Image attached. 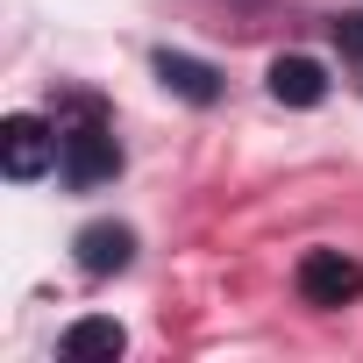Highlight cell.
Instances as JSON below:
<instances>
[{
	"label": "cell",
	"mask_w": 363,
	"mask_h": 363,
	"mask_svg": "<svg viewBox=\"0 0 363 363\" xmlns=\"http://www.w3.org/2000/svg\"><path fill=\"white\" fill-rule=\"evenodd\" d=\"M335 43L349 57H363V15H335Z\"/></svg>",
	"instance_id": "obj_8"
},
{
	"label": "cell",
	"mask_w": 363,
	"mask_h": 363,
	"mask_svg": "<svg viewBox=\"0 0 363 363\" xmlns=\"http://www.w3.org/2000/svg\"><path fill=\"white\" fill-rule=\"evenodd\" d=\"M299 299L306 306H349L363 299V264L342 250H306L299 257Z\"/></svg>",
	"instance_id": "obj_2"
},
{
	"label": "cell",
	"mask_w": 363,
	"mask_h": 363,
	"mask_svg": "<svg viewBox=\"0 0 363 363\" xmlns=\"http://www.w3.org/2000/svg\"><path fill=\"white\" fill-rule=\"evenodd\" d=\"M57 349H65V363H93V356H107V363H114V356L128 349V335H121L114 320H72Z\"/></svg>",
	"instance_id": "obj_7"
},
{
	"label": "cell",
	"mask_w": 363,
	"mask_h": 363,
	"mask_svg": "<svg viewBox=\"0 0 363 363\" xmlns=\"http://www.w3.org/2000/svg\"><path fill=\"white\" fill-rule=\"evenodd\" d=\"M57 164H65V178L79 193L107 186V178L121 171V143H114L100 100H72V121H57Z\"/></svg>",
	"instance_id": "obj_1"
},
{
	"label": "cell",
	"mask_w": 363,
	"mask_h": 363,
	"mask_svg": "<svg viewBox=\"0 0 363 363\" xmlns=\"http://www.w3.org/2000/svg\"><path fill=\"white\" fill-rule=\"evenodd\" d=\"M128 257H135V235H128L121 221H93V228H79V271L114 278V271H128Z\"/></svg>",
	"instance_id": "obj_4"
},
{
	"label": "cell",
	"mask_w": 363,
	"mask_h": 363,
	"mask_svg": "<svg viewBox=\"0 0 363 363\" xmlns=\"http://www.w3.org/2000/svg\"><path fill=\"white\" fill-rule=\"evenodd\" d=\"M0 164H8V178H43L57 164V128H43L36 114H8L0 121Z\"/></svg>",
	"instance_id": "obj_3"
},
{
	"label": "cell",
	"mask_w": 363,
	"mask_h": 363,
	"mask_svg": "<svg viewBox=\"0 0 363 363\" xmlns=\"http://www.w3.org/2000/svg\"><path fill=\"white\" fill-rule=\"evenodd\" d=\"M320 93H328V72H320L313 57H278V65H271V100H285V107H320Z\"/></svg>",
	"instance_id": "obj_6"
},
{
	"label": "cell",
	"mask_w": 363,
	"mask_h": 363,
	"mask_svg": "<svg viewBox=\"0 0 363 363\" xmlns=\"http://www.w3.org/2000/svg\"><path fill=\"white\" fill-rule=\"evenodd\" d=\"M157 79H164L178 100H193V107H214V100H221L214 65H200V57H186V50H157Z\"/></svg>",
	"instance_id": "obj_5"
}]
</instances>
